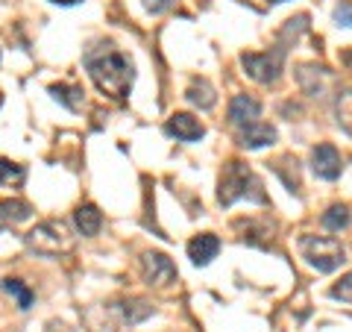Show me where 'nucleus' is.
I'll return each instance as SVG.
<instances>
[{"label":"nucleus","mask_w":352,"mask_h":332,"mask_svg":"<svg viewBox=\"0 0 352 332\" xmlns=\"http://www.w3.org/2000/svg\"><path fill=\"white\" fill-rule=\"evenodd\" d=\"M85 71L94 85L112 101H126L132 80H135V65L126 53H120L112 41H97L85 50Z\"/></svg>","instance_id":"nucleus-1"},{"label":"nucleus","mask_w":352,"mask_h":332,"mask_svg":"<svg viewBox=\"0 0 352 332\" xmlns=\"http://www.w3.org/2000/svg\"><path fill=\"white\" fill-rule=\"evenodd\" d=\"M238 200L250 203H267V194L261 188V180L252 174L244 162H229L223 174H220V188H217V203L232 206Z\"/></svg>","instance_id":"nucleus-2"},{"label":"nucleus","mask_w":352,"mask_h":332,"mask_svg":"<svg viewBox=\"0 0 352 332\" xmlns=\"http://www.w3.org/2000/svg\"><path fill=\"white\" fill-rule=\"evenodd\" d=\"M300 253L317 273H332L346 262L344 245H340L338 238H329V236H302Z\"/></svg>","instance_id":"nucleus-3"},{"label":"nucleus","mask_w":352,"mask_h":332,"mask_svg":"<svg viewBox=\"0 0 352 332\" xmlns=\"http://www.w3.org/2000/svg\"><path fill=\"white\" fill-rule=\"evenodd\" d=\"M27 247L38 256H62L74 247V238L68 236V227L62 220H44V224H36L27 236Z\"/></svg>","instance_id":"nucleus-4"},{"label":"nucleus","mask_w":352,"mask_h":332,"mask_svg":"<svg viewBox=\"0 0 352 332\" xmlns=\"http://www.w3.org/2000/svg\"><path fill=\"white\" fill-rule=\"evenodd\" d=\"M282 56H285V48H276L273 53H241V65H244V71L256 83L270 85L282 74Z\"/></svg>","instance_id":"nucleus-5"},{"label":"nucleus","mask_w":352,"mask_h":332,"mask_svg":"<svg viewBox=\"0 0 352 332\" xmlns=\"http://www.w3.org/2000/svg\"><path fill=\"white\" fill-rule=\"evenodd\" d=\"M141 276L153 289H168L176 280V264L164 253H144L141 256Z\"/></svg>","instance_id":"nucleus-6"},{"label":"nucleus","mask_w":352,"mask_h":332,"mask_svg":"<svg viewBox=\"0 0 352 332\" xmlns=\"http://www.w3.org/2000/svg\"><path fill=\"white\" fill-rule=\"evenodd\" d=\"M311 171L326 183L338 180L340 171H344V162H340V153L335 150V145H317L311 150Z\"/></svg>","instance_id":"nucleus-7"},{"label":"nucleus","mask_w":352,"mask_h":332,"mask_svg":"<svg viewBox=\"0 0 352 332\" xmlns=\"http://www.w3.org/2000/svg\"><path fill=\"white\" fill-rule=\"evenodd\" d=\"M164 132L173 136L176 141H200L206 136V127L188 112H173L164 124Z\"/></svg>","instance_id":"nucleus-8"},{"label":"nucleus","mask_w":352,"mask_h":332,"mask_svg":"<svg viewBox=\"0 0 352 332\" xmlns=\"http://www.w3.org/2000/svg\"><path fill=\"white\" fill-rule=\"evenodd\" d=\"M296 76H300V85L305 88V94L311 97H326V88L335 85V76L326 68H320V65H302Z\"/></svg>","instance_id":"nucleus-9"},{"label":"nucleus","mask_w":352,"mask_h":332,"mask_svg":"<svg viewBox=\"0 0 352 332\" xmlns=\"http://www.w3.org/2000/svg\"><path fill=\"white\" fill-rule=\"evenodd\" d=\"M261 118V103L256 101V97H250V94H235L232 97V103H229V121H232L235 127H250V124H256V121Z\"/></svg>","instance_id":"nucleus-10"},{"label":"nucleus","mask_w":352,"mask_h":332,"mask_svg":"<svg viewBox=\"0 0 352 332\" xmlns=\"http://www.w3.org/2000/svg\"><path fill=\"white\" fill-rule=\"evenodd\" d=\"M217 253H220V238L212 236V232H203V236H194L188 241V256H191V262L197 264V268H206Z\"/></svg>","instance_id":"nucleus-11"},{"label":"nucleus","mask_w":352,"mask_h":332,"mask_svg":"<svg viewBox=\"0 0 352 332\" xmlns=\"http://www.w3.org/2000/svg\"><path fill=\"white\" fill-rule=\"evenodd\" d=\"M74 227L80 236L85 238H91L100 232L103 227V215H100V209H97L94 203H82V206H76V212H74Z\"/></svg>","instance_id":"nucleus-12"},{"label":"nucleus","mask_w":352,"mask_h":332,"mask_svg":"<svg viewBox=\"0 0 352 332\" xmlns=\"http://www.w3.org/2000/svg\"><path fill=\"white\" fill-rule=\"evenodd\" d=\"M273 141H276V129H273L270 124H250L241 129V147L247 150H258V147H270Z\"/></svg>","instance_id":"nucleus-13"},{"label":"nucleus","mask_w":352,"mask_h":332,"mask_svg":"<svg viewBox=\"0 0 352 332\" xmlns=\"http://www.w3.org/2000/svg\"><path fill=\"white\" fill-rule=\"evenodd\" d=\"M185 97H188V103H194L197 109H203V112L214 109V103H217L214 88L208 85L206 80H194V83L188 85V92H185Z\"/></svg>","instance_id":"nucleus-14"},{"label":"nucleus","mask_w":352,"mask_h":332,"mask_svg":"<svg viewBox=\"0 0 352 332\" xmlns=\"http://www.w3.org/2000/svg\"><path fill=\"white\" fill-rule=\"evenodd\" d=\"M50 94L56 97L62 106H68L71 112H80V106H82V88H80V85L56 83V85H50Z\"/></svg>","instance_id":"nucleus-15"},{"label":"nucleus","mask_w":352,"mask_h":332,"mask_svg":"<svg viewBox=\"0 0 352 332\" xmlns=\"http://www.w3.org/2000/svg\"><path fill=\"white\" fill-rule=\"evenodd\" d=\"M32 215V206L24 200H0V220L3 224H21Z\"/></svg>","instance_id":"nucleus-16"},{"label":"nucleus","mask_w":352,"mask_h":332,"mask_svg":"<svg viewBox=\"0 0 352 332\" xmlns=\"http://www.w3.org/2000/svg\"><path fill=\"white\" fill-rule=\"evenodd\" d=\"M3 291H6L9 297H15L21 312L32 309V300H36V294H32V291H30V285H24L21 280H12V276H9V280H3Z\"/></svg>","instance_id":"nucleus-17"},{"label":"nucleus","mask_w":352,"mask_h":332,"mask_svg":"<svg viewBox=\"0 0 352 332\" xmlns=\"http://www.w3.org/2000/svg\"><path fill=\"white\" fill-rule=\"evenodd\" d=\"M335 112H338V124L352 136V88H346V92H338Z\"/></svg>","instance_id":"nucleus-18"},{"label":"nucleus","mask_w":352,"mask_h":332,"mask_svg":"<svg viewBox=\"0 0 352 332\" xmlns=\"http://www.w3.org/2000/svg\"><path fill=\"white\" fill-rule=\"evenodd\" d=\"M346 224H349V209L344 203H335V206H329L323 212V227L329 232H340Z\"/></svg>","instance_id":"nucleus-19"},{"label":"nucleus","mask_w":352,"mask_h":332,"mask_svg":"<svg viewBox=\"0 0 352 332\" xmlns=\"http://www.w3.org/2000/svg\"><path fill=\"white\" fill-rule=\"evenodd\" d=\"M24 165H18L12 159H0V185H21L24 183Z\"/></svg>","instance_id":"nucleus-20"},{"label":"nucleus","mask_w":352,"mask_h":332,"mask_svg":"<svg viewBox=\"0 0 352 332\" xmlns=\"http://www.w3.org/2000/svg\"><path fill=\"white\" fill-rule=\"evenodd\" d=\"M150 315H153V306L147 300H129V303H124V320H126V324H141V320L150 318Z\"/></svg>","instance_id":"nucleus-21"},{"label":"nucleus","mask_w":352,"mask_h":332,"mask_svg":"<svg viewBox=\"0 0 352 332\" xmlns=\"http://www.w3.org/2000/svg\"><path fill=\"white\" fill-rule=\"evenodd\" d=\"M335 297V300H340V303H349L352 306V273H346V276H340V280L332 285V291H329Z\"/></svg>","instance_id":"nucleus-22"},{"label":"nucleus","mask_w":352,"mask_h":332,"mask_svg":"<svg viewBox=\"0 0 352 332\" xmlns=\"http://www.w3.org/2000/svg\"><path fill=\"white\" fill-rule=\"evenodd\" d=\"M335 21L340 27H352V3H349V0H344V3L335 9Z\"/></svg>","instance_id":"nucleus-23"},{"label":"nucleus","mask_w":352,"mask_h":332,"mask_svg":"<svg viewBox=\"0 0 352 332\" xmlns=\"http://www.w3.org/2000/svg\"><path fill=\"white\" fill-rule=\"evenodd\" d=\"M170 3L173 0H144V9L150 15H162L164 9H170Z\"/></svg>","instance_id":"nucleus-24"},{"label":"nucleus","mask_w":352,"mask_h":332,"mask_svg":"<svg viewBox=\"0 0 352 332\" xmlns=\"http://www.w3.org/2000/svg\"><path fill=\"white\" fill-rule=\"evenodd\" d=\"M50 3H56V6H74V3H80V0H50Z\"/></svg>","instance_id":"nucleus-25"},{"label":"nucleus","mask_w":352,"mask_h":332,"mask_svg":"<svg viewBox=\"0 0 352 332\" xmlns=\"http://www.w3.org/2000/svg\"><path fill=\"white\" fill-rule=\"evenodd\" d=\"M267 3H285V0H267Z\"/></svg>","instance_id":"nucleus-26"},{"label":"nucleus","mask_w":352,"mask_h":332,"mask_svg":"<svg viewBox=\"0 0 352 332\" xmlns=\"http://www.w3.org/2000/svg\"><path fill=\"white\" fill-rule=\"evenodd\" d=\"M0 103H3V94H0Z\"/></svg>","instance_id":"nucleus-27"}]
</instances>
